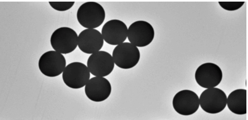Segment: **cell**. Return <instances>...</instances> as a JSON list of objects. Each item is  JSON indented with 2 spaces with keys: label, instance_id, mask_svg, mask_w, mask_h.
<instances>
[{
  "label": "cell",
  "instance_id": "obj_1",
  "mask_svg": "<svg viewBox=\"0 0 248 120\" xmlns=\"http://www.w3.org/2000/svg\"><path fill=\"white\" fill-rule=\"evenodd\" d=\"M79 24L87 29H94L102 26L106 19V12L99 3L94 1L83 3L78 11Z\"/></svg>",
  "mask_w": 248,
  "mask_h": 120
},
{
  "label": "cell",
  "instance_id": "obj_2",
  "mask_svg": "<svg viewBox=\"0 0 248 120\" xmlns=\"http://www.w3.org/2000/svg\"><path fill=\"white\" fill-rule=\"evenodd\" d=\"M78 37L77 32L68 27L57 29L50 37V44L54 51L67 54L72 53L78 45Z\"/></svg>",
  "mask_w": 248,
  "mask_h": 120
},
{
  "label": "cell",
  "instance_id": "obj_3",
  "mask_svg": "<svg viewBox=\"0 0 248 120\" xmlns=\"http://www.w3.org/2000/svg\"><path fill=\"white\" fill-rule=\"evenodd\" d=\"M112 58L117 67L128 69L135 67L140 62V53L136 45L125 42L117 45L113 50Z\"/></svg>",
  "mask_w": 248,
  "mask_h": 120
},
{
  "label": "cell",
  "instance_id": "obj_4",
  "mask_svg": "<svg viewBox=\"0 0 248 120\" xmlns=\"http://www.w3.org/2000/svg\"><path fill=\"white\" fill-rule=\"evenodd\" d=\"M90 73L85 64L75 62L66 66L62 73V80L69 88L79 89L85 86L90 80Z\"/></svg>",
  "mask_w": 248,
  "mask_h": 120
},
{
  "label": "cell",
  "instance_id": "obj_5",
  "mask_svg": "<svg viewBox=\"0 0 248 120\" xmlns=\"http://www.w3.org/2000/svg\"><path fill=\"white\" fill-rule=\"evenodd\" d=\"M200 105L206 113L212 114L221 113L227 105L226 94L218 88L207 89L201 94Z\"/></svg>",
  "mask_w": 248,
  "mask_h": 120
},
{
  "label": "cell",
  "instance_id": "obj_6",
  "mask_svg": "<svg viewBox=\"0 0 248 120\" xmlns=\"http://www.w3.org/2000/svg\"><path fill=\"white\" fill-rule=\"evenodd\" d=\"M65 58L56 51H49L44 53L39 61V68L45 76L54 78L64 72L66 67Z\"/></svg>",
  "mask_w": 248,
  "mask_h": 120
},
{
  "label": "cell",
  "instance_id": "obj_7",
  "mask_svg": "<svg viewBox=\"0 0 248 120\" xmlns=\"http://www.w3.org/2000/svg\"><path fill=\"white\" fill-rule=\"evenodd\" d=\"M127 37L130 43L137 47H145L154 39V28L149 23L140 20L130 25Z\"/></svg>",
  "mask_w": 248,
  "mask_h": 120
},
{
  "label": "cell",
  "instance_id": "obj_8",
  "mask_svg": "<svg viewBox=\"0 0 248 120\" xmlns=\"http://www.w3.org/2000/svg\"><path fill=\"white\" fill-rule=\"evenodd\" d=\"M222 72L219 66L211 63L201 65L197 69L195 80L202 88H215L220 84L222 80Z\"/></svg>",
  "mask_w": 248,
  "mask_h": 120
},
{
  "label": "cell",
  "instance_id": "obj_9",
  "mask_svg": "<svg viewBox=\"0 0 248 120\" xmlns=\"http://www.w3.org/2000/svg\"><path fill=\"white\" fill-rule=\"evenodd\" d=\"M87 67L92 75L105 77L112 72L115 63L110 53L105 51H99L88 58Z\"/></svg>",
  "mask_w": 248,
  "mask_h": 120
},
{
  "label": "cell",
  "instance_id": "obj_10",
  "mask_svg": "<svg viewBox=\"0 0 248 120\" xmlns=\"http://www.w3.org/2000/svg\"><path fill=\"white\" fill-rule=\"evenodd\" d=\"M200 106L198 95L191 90L180 91L173 99V106L176 112L183 116L195 114Z\"/></svg>",
  "mask_w": 248,
  "mask_h": 120
},
{
  "label": "cell",
  "instance_id": "obj_11",
  "mask_svg": "<svg viewBox=\"0 0 248 120\" xmlns=\"http://www.w3.org/2000/svg\"><path fill=\"white\" fill-rule=\"evenodd\" d=\"M85 91L87 97L90 100L101 102L106 101L110 96L112 87L107 79L95 77L88 81Z\"/></svg>",
  "mask_w": 248,
  "mask_h": 120
},
{
  "label": "cell",
  "instance_id": "obj_12",
  "mask_svg": "<svg viewBox=\"0 0 248 120\" xmlns=\"http://www.w3.org/2000/svg\"><path fill=\"white\" fill-rule=\"evenodd\" d=\"M102 34L106 43L112 45H118L123 43L127 39L128 27L121 20H111L104 24Z\"/></svg>",
  "mask_w": 248,
  "mask_h": 120
},
{
  "label": "cell",
  "instance_id": "obj_13",
  "mask_svg": "<svg viewBox=\"0 0 248 120\" xmlns=\"http://www.w3.org/2000/svg\"><path fill=\"white\" fill-rule=\"evenodd\" d=\"M103 45L102 34L95 29H86L82 31L78 36V48L87 54H93L100 51Z\"/></svg>",
  "mask_w": 248,
  "mask_h": 120
},
{
  "label": "cell",
  "instance_id": "obj_14",
  "mask_svg": "<svg viewBox=\"0 0 248 120\" xmlns=\"http://www.w3.org/2000/svg\"><path fill=\"white\" fill-rule=\"evenodd\" d=\"M247 92L246 89H237L231 93L227 98V105L233 113L237 115L247 114Z\"/></svg>",
  "mask_w": 248,
  "mask_h": 120
},
{
  "label": "cell",
  "instance_id": "obj_15",
  "mask_svg": "<svg viewBox=\"0 0 248 120\" xmlns=\"http://www.w3.org/2000/svg\"><path fill=\"white\" fill-rule=\"evenodd\" d=\"M53 9L60 12L68 11L74 5V1H49Z\"/></svg>",
  "mask_w": 248,
  "mask_h": 120
},
{
  "label": "cell",
  "instance_id": "obj_16",
  "mask_svg": "<svg viewBox=\"0 0 248 120\" xmlns=\"http://www.w3.org/2000/svg\"><path fill=\"white\" fill-rule=\"evenodd\" d=\"M243 1H219L220 6L223 9L229 11H234L241 8L245 4Z\"/></svg>",
  "mask_w": 248,
  "mask_h": 120
}]
</instances>
